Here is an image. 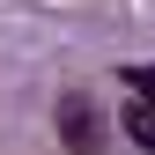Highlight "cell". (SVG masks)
I'll return each mask as SVG.
<instances>
[{
    "label": "cell",
    "mask_w": 155,
    "mask_h": 155,
    "mask_svg": "<svg viewBox=\"0 0 155 155\" xmlns=\"http://www.w3.org/2000/svg\"><path fill=\"white\" fill-rule=\"evenodd\" d=\"M126 89L133 96H155V67H126Z\"/></svg>",
    "instance_id": "cell-3"
},
{
    "label": "cell",
    "mask_w": 155,
    "mask_h": 155,
    "mask_svg": "<svg viewBox=\"0 0 155 155\" xmlns=\"http://www.w3.org/2000/svg\"><path fill=\"white\" fill-rule=\"evenodd\" d=\"M52 133H59L67 155H104V148H111V118H104V104L81 96V89H67L59 104H52Z\"/></svg>",
    "instance_id": "cell-1"
},
{
    "label": "cell",
    "mask_w": 155,
    "mask_h": 155,
    "mask_svg": "<svg viewBox=\"0 0 155 155\" xmlns=\"http://www.w3.org/2000/svg\"><path fill=\"white\" fill-rule=\"evenodd\" d=\"M118 133H126L133 148H148V155H155V96H133V104L118 111Z\"/></svg>",
    "instance_id": "cell-2"
}]
</instances>
